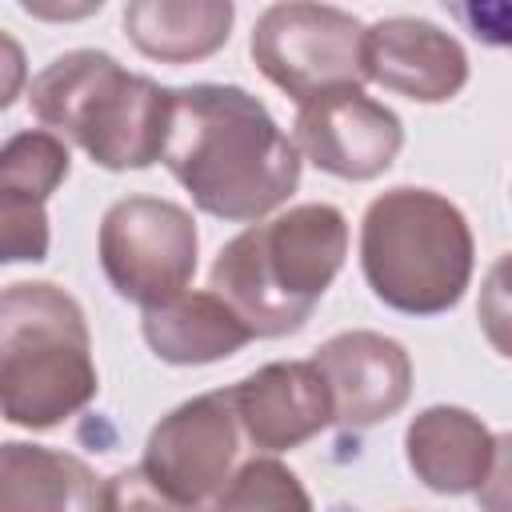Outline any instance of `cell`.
I'll return each instance as SVG.
<instances>
[{"label":"cell","mask_w":512,"mask_h":512,"mask_svg":"<svg viewBox=\"0 0 512 512\" xmlns=\"http://www.w3.org/2000/svg\"><path fill=\"white\" fill-rule=\"evenodd\" d=\"M292 144L328 176L376 180L392 168L404 128L400 116L364 96V88H336L296 104Z\"/></svg>","instance_id":"obj_9"},{"label":"cell","mask_w":512,"mask_h":512,"mask_svg":"<svg viewBox=\"0 0 512 512\" xmlns=\"http://www.w3.org/2000/svg\"><path fill=\"white\" fill-rule=\"evenodd\" d=\"M504 448V436H492L480 416L452 404L424 408L404 432L408 468L424 488L444 496L480 492L488 480H500Z\"/></svg>","instance_id":"obj_13"},{"label":"cell","mask_w":512,"mask_h":512,"mask_svg":"<svg viewBox=\"0 0 512 512\" xmlns=\"http://www.w3.org/2000/svg\"><path fill=\"white\" fill-rule=\"evenodd\" d=\"M96 388L80 304L48 280L0 288V416L28 432H48L84 412Z\"/></svg>","instance_id":"obj_3"},{"label":"cell","mask_w":512,"mask_h":512,"mask_svg":"<svg viewBox=\"0 0 512 512\" xmlns=\"http://www.w3.org/2000/svg\"><path fill=\"white\" fill-rule=\"evenodd\" d=\"M144 340L164 364H212L240 352L252 332L216 292H176L144 308Z\"/></svg>","instance_id":"obj_15"},{"label":"cell","mask_w":512,"mask_h":512,"mask_svg":"<svg viewBox=\"0 0 512 512\" xmlns=\"http://www.w3.org/2000/svg\"><path fill=\"white\" fill-rule=\"evenodd\" d=\"M68 168H72V156L60 136H52L48 128L16 132L0 144V196L44 204L64 184Z\"/></svg>","instance_id":"obj_17"},{"label":"cell","mask_w":512,"mask_h":512,"mask_svg":"<svg viewBox=\"0 0 512 512\" xmlns=\"http://www.w3.org/2000/svg\"><path fill=\"white\" fill-rule=\"evenodd\" d=\"M204 512H312V496L288 464L256 456L228 476Z\"/></svg>","instance_id":"obj_18"},{"label":"cell","mask_w":512,"mask_h":512,"mask_svg":"<svg viewBox=\"0 0 512 512\" xmlns=\"http://www.w3.org/2000/svg\"><path fill=\"white\" fill-rule=\"evenodd\" d=\"M332 400V424L360 432L408 404L412 360L400 340L380 332H340L324 340L312 356Z\"/></svg>","instance_id":"obj_10"},{"label":"cell","mask_w":512,"mask_h":512,"mask_svg":"<svg viewBox=\"0 0 512 512\" xmlns=\"http://www.w3.org/2000/svg\"><path fill=\"white\" fill-rule=\"evenodd\" d=\"M252 60L296 104L364 88V24L332 4H272L252 28Z\"/></svg>","instance_id":"obj_6"},{"label":"cell","mask_w":512,"mask_h":512,"mask_svg":"<svg viewBox=\"0 0 512 512\" xmlns=\"http://www.w3.org/2000/svg\"><path fill=\"white\" fill-rule=\"evenodd\" d=\"M364 84L444 104L468 84V56L452 32L416 16H388L364 28Z\"/></svg>","instance_id":"obj_11"},{"label":"cell","mask_w":512,"mask_h":512,"mask_svg":"<svg viewBox=\"0 0 512 512\" xmlns=\"http://www.w3.org/2000/svg\"><path fill=\"white\" fill-rule=\"evenodd\" d=\"M48 212L44 204H24L12 196H0V264L20 260H44L48 256Z\"/></svg>","instance_id":"obj_19"},{"label":"cell","mask_w":512,"mask_h":512,"mask_svg":"<svg viewBox=\"0 0 512 512\" xmlns=\"http://www.w3.org/2000/svg\"><path fill=\"white\" fill-rule=\"evenodd\" d=\"M100 512H192V508L164 496L140 468H124L100 488Z\"/></svg>","instance_id":"obj_20"},{"label":"cell","mask_w":512,"mask_h":512,"mask_svg":"<svg viewBox=\"0 0 512 512\" xmlns=\"http://www.w3.org/2000/svg\"><path fill=\"white\" fill-rule=\"evenodd\" d=\"M200 236L192 216L156 196H124L100 220V268L116 296L152 308L188 288Z\"/></svg>","instance_id":"obj_7"},{"label":"cell","mask_w":512,"mask_h":512,"mask_svg":"<svg viewBox=\"0 0 512 512\" xmlns=\"http://www.w3.org/2000/svg\"><path fill=\"white\" fill-rule=\"evenodd\" d=\"M28 104L52 136H68L108 172L148 168L160 160L168 88L120 68L108 52L76 48L56 56L28 84Z\"/></svg>","instance_id":"obj_4"},{"label":"cell","mask_w":512,"mask_h":512,"mask_svg":"<svg viewBox=\"0 0 512 512\" xmlns=\"http://www.w3.org/2000/svg\"><path fill=\"white\" fill-rule=\"evenodd\" d=\"M472 228L432 188L376 196L360 224V268L376 300L404 316H440L472 280Z\"/></svg>","instance_id":"obj_5"},{"label":"cell","mask_w":512,"mask_h":512,"mask_svg":"<svg viewBox=\"0 0 512 512\" xmlns=\"http://www.w3.org/2000/svg\"><path fill=\"white\" fill-rule=\"evenodd\" d=\"M0 512H100V484L72 452L8 440L0 444Z\"/></svg>","instance_id":"obj_14"},{"label":"cell","mask_w":512,"mask_h":512,"mask_svg":"<svg viewBox=\"0 0 512 512\" xmlns=\"http://www.w3.org/2000/svg\"><path fill=\"white\" fill-rule=\"evenodd\" d=\"M348 256V220L332 204H296L232 236L212 264V292L252 336L276 340L312 316Z\"/></svg>","instance_id":"obj_2"},{"label":"cell","mask_w":512,"mask_h":512,"mask_svg":"<svg viewBox=\"0 0 512 512\" xmlns=\"http://www.w3.org/2000/svg\"><path fill=\"white\" fill-rule=\"evenodd\" d=\"M236 8L228 0H132L124 8L128 40L160 64H192L228 44Z\"/></svg>","instance_id":"obj_16"},{"label":"cell","mask_w":512,"mask_h":512,"mask_svg":"<svg viewBox=\"0 0 512 512\" xmlns=\"http://www.w3.org/2000/svg\"><path fill=\"white\" fill-rule=\"evenodd\" d=\"M160 160L200 212L232 224L268 216L300 184L292 136L236 84L168 88Z\"/></svg>","instance_id":"obj_1"},{"label":"cell","mask_w":512,"mask_h":512,"mask_svg":"<svg viewBox=\"0 0 512 512\" xmlns=\"http://www.w3.org/2000/svg\"><path fill=\"white\" fill-rule=\"evenodd\" d=\"M236 452H240V424H236L232 392L220 388L184 400L152 428L140 472L164 496L196 512L228 484Z\"/></svg>","instance_id":"obj_8"},{"label":"cell","mask_w":512,"mask_h":512,"mask_svg":"<svg viewBox=\"0 0 512 512\" xmlns=\"http://www.w3.org/2000/svg\"><path fill=\"white\" fill-rule=\"evenodd\" d=\"M240 432L264 452H288L332 424V400L312 360H276L228 388Z\"/></svg>","instance_id":"obj_12"}]
</instances>
